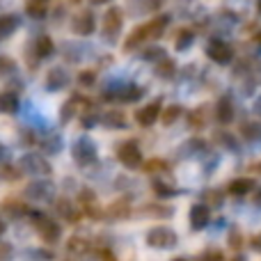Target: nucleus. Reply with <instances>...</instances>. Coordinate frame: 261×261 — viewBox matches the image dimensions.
Segmentation results:
<instances>
[{"instance_id":"obj_22","label":"nucleus","mask_w":261,"mask_h":261,"mask_svg":"<svg viewBox=\"0 0 261 261\" xmlns=\"http://www.w3.org/2000/svg\"><path fill=\"white\" fill-rule=\"evenodd\" d=\"M165 25H167V18H165V16H158V18H153V21L144 23V28H147V35H149V37H153V39L163 35Z\"/></svg>"},{"instance_id":"obj_32","label":"nucleus","mask_w":261,"mask_h":261,"mask_svg":"<svg viewBox=\"0 0 261 261\" xmlns=\"http://www.w3.org/2000/svg\"><path fill=\"white\" fill-rule=\"evenodd\" d=\"M144 170L149 172V174H156V172H165L167 170V165H165V161H149L147 165H144Z\"/></svg>"},{"instance_id":"obj_18","label":"nucleus","mask_w":261,"mask_h":261,"mask_svg":"<svg viewBox=\"0 0 261 261\" xmlns=\"http://www.w3.org/2000/svg\"><path fill=\"white\" fill-rule=\"evenodd\" d=\"M16 28H18L16 14H3V16H0V37H9Z\"/></svg>"},{"instance_id":"obj_44","label":"nucleus","mask_w":261,"mask_h":261,"mask_svg":"<svg viewBox=\"0 0 261 261\" xmlns=\"http://www.w3.org/2000/svg\"><path fill=\"white\" fill-rule=\"evenodd\" d=\"M5 229H7V227H5V220H3V218H0V236L5 234Z\"/></svg>"},{"instance_id":"obj_8","label":"nucleus","mask_w":261,"mask_h":261,"mask_svg":"<svg viewBox=\"0 0 261 261\" xmlns=\"http://www.w3.org/2000/svg\"><path fill=\"white\" fill-rule=\"evenodd\" d=\"M53 195H55V188L48 181H32L25 188V197L35 199V202H50Z\"/></svg>"},{"instance_id":"obj_29","label":"nucleus","mask_w":261,"mask_h":261,"mask_svg":"<svg viewBox=\"0 0 261 261\" xmlns=\"http://www.w3.org/2000/svg\"><path fill=\"white\" fill-rule=\"evenodd\" d=\"M142 96V90L138 85H128L124 87V92H119V101H138Z\"/></svg>"},{"instance_id":"obj_3","label":"nucleus","mask_w":261,"mask_h":261,"mask_svg":"<svg viewBox=\"0 0 261 261\" xmlns=\"http://www.w3.org/2000/svg\"><path fill=\"white\" fill-rule=\"evenodd\" d=\"M18 170L25 172V174H32V176H48L53 172L50 163L46 161L44 156L39 153H25V156L18 161Z\"/></svg>"},{"instance_id":"obj_43","label":"nucleus","mask_w":261,"mask_h":261,"mask_svg":"<svg viewBox=\"0 0 261 261\" xmlns=\"http://www.w3.org/2000/svg\"><path fill=\"white\" fill-rule=\"evenodd\" d=\"M254 204H257V206L261 208V190H259V193H257V195H254Z\"/></svg>"},{"instance_id":"obj_19","label":"nucleus","mask_w":261,"mask_h":261,"mask_svg":"<svg viewBox=\"0 0 261 261\" xmlns=\"http://www.w3.org/2000/svg\"><path fill=\"white\" fill-rule=\"evenodd\" d=\"M41 147H44L46 153H60L62 151V138L58 133H50L41 140Z\"/></svg>"},{"instance_id":"obj_34","label":"nucleus","mask_w":261,"mask_h":261,"mask_svg":"<svg viewBox=\"0 0 261 261\" xmlns=\"http://www.w3.org/2000/svg\"><path fill=\"white\" fill-rule=\"evenodd\" d=\"M231 115H234V113H231V106L227 103V101H222L220 110H218V119H220V122H229Z\"/></svg>"},{"instance_id":"obj_16","label":"nucleus","mask_w":261,"mask_h":261,"mask_svg":"<svg viewBox=\"0 0 261 261\" xmlns=\"http://www.w3.org/2000/svg\"><path fill=\"white\" fill-rule=\"evenodd\" d=\"M55 211H58L60 216H62L64 220H69V222H76L78 218H81V213L73 208V204L69 202V199H58V202H55Z\"/></svg>"},{"instance_id":"obj_13","label":"nucleus","mask_w":261,"mask_h":261,"mask_svg":"<svg viewBox=\"0 0 261 261\" xmlns=\"http://www.w3.org/2000/svg\"><path fill=\"white\" fill-rule=\"evenodd\" d=\"M208 58L216 60L218 64H225L231 60V48L227 44H222V41H213V44L208 46Z\"/></svg>"},{"instance_id":"obj_10","label":"nucleus","mask_w":261,"mask_h":261,"mask_svg":"<svg viewBox=\"0 0 261 261\" xmlns=\"http://www.w3.org/2000/svg\"><path fill=\"white\" fill-rule=\"evenodd\" d=\"M161 117V103H147L144 108H140L138 113H135V122L140 124V126H151L156 119Z\"/></svg>"},{"instance_id":"obj_17","label":"nucleus","mask_w":261,"mask_h":261,"mask_svg":"<svg viewBox=\"0 0 261 261\" xmlns=\"http://www.w3.org/2000/svg\"><path fill=\"white\" fill-rule=\"evenodd\" d=\"M81 199H83V206H85L87 216H92V218H101V216H103V213L99 211V206H96V195L94 193H90V190H83Z\"/></svg>"},{"instance_id":"obj_30","label":"nucleus","mask_w":261,"mask_h":261,"mask_svg":"<svg viewBox=\"0 0 261 261\" xmlns=\"http://www.w3.org/2000/svg\"><path fill=\"white\" fill-rule=\"evenodd\" d=\"M197 261H225V252L218 250V248H208V250H204V252L199 254Z\"/></svg>"},{"instance_id":"obj_23","label":"nucleus","mask_w":261,"mask_h":261,"mask_svg":"<svg viewBox=\"0 0 261 261\" xmlns=\"http://www.w3.org/2000/svg\"><path fill=\"white\" fill-rule=\"evenodd\" d=\"M144 39H149L147 28L140 25V28H135V30L128 35V39H126V44H124V46H126V48H135V46H140Z\"/></svg>"},{"instance_id":"obj_7","label":"nucleus","mask_w":261,"mask_h":261,"mask_svg":"<svg viewBox=\"0 0 261 261\" xmlns=\"http://www.w3.org/2000/svg\"><path fill=\"white\" fill-rule=\"evenodd\" d=\"M188 220H190V227H193L195 231L206 229L208 222H211V208H208L206 204H193V206H190V213H188Z\"/></svg>"},{"instance_id":"obj_11","label":"nucleus","mask_w":261,"mask_h":261,"mask_svg":"<svg viewBox=\"0 0 261 261\" xmlns=\"http://www.w3.org/2000/svg\"><path fill=\"white\" fill-rule=\"evenodd\" d=\"M69 73L64 71L62 67H55L48 71V76H46V87H48L50 92H58V90H64V87L69 85Z\"/></svg>"},{"instance_id":"obj_42","label":"nucleus","mask_w":261,"mask_h":261,"mask_svg":"<svg viewBox=\"0 0 261 261\" xmlns=\"http://www.w3.org/2000/svg\"><path fill=\"white\" fill-rule=\"evenodd\" d=\"M5 158H7V149H5L3 142H0V161H5Z\"/></svg>"},{"instance_id":"obj_21","label":"nucleus","mask_w":261,"mask_h":261,"mask_svg":"<svg viewBox=\"0 0 261 261\" xmlns=\"http://www.w3.org/2000/svg\"><path fill=\"white\" fill-rule=\"evenodd\" d=\"M103 124L108 128H126V117L117 110H110L108 115H103Z\"/></svg>"},{"instance_id":"obj_38","label":"nucleus","mask_w":261,"mask_h":261,"mask_svg":"<svg viewBox=\"0 0 261 261\" xmlns=\"http://www.w3.org/2000/svg\"><path fill=\"white\" fill-rule=\"evenodd\" d=\"M14 62L9 58H0V73H12L14 71Z\"/></svg>"},{"instance_id":"obj_39","label":"nucleus","mask_w":261,"mask_h":261,"mask_svg":"<svg viewBox=\"0 0 261 261\" xmlns=\"http://www.w3.org/2000/svg\"><path fill=\"white\" fill-rule=\"evenodd\" d=\"M96 122H99L96 115H85V117H83V128H94Z\"/></svg>"},{"instance_id":"obj_4","label":"nucleus","mask_w":261,"mask_h":261,"mask_svg":"<svg viewBox=\"0 0 261 261\" xmlns=\"http://www.w3.org/2000/svg\"><path fill=\"white\" fill-rule=\"evenodd\" d=\"M71 156H73V161H76L78 165L87 167V165H92V163H96L99 151H96V144L92 142L90 138H81V140H76V142H73Z\"/></svg>"},{"instance_id":"obj_5","label":"nucleus","mask_w":261,"mask_h":261,"mask_svg":"<svg viewBox=\"0 0 261 261\" xmlns=\"http://www.w3.org/2000/svg\"><path fill=\"white\" fill-rule=\"evenodd\" d=\"M117 158L124 167L128 170H138L142 165V151H140V144L135 140H126L117 147Z\"/></svg>"},{"instance_id":"obj_37","label":"nucleus","mask_w":261,"mask_h":261,"mask_svg":"<svg viewBox=\"0 0 261 261\" xmlns=\"http://www.w3.org/2000/svg\"><path fill=\"white\" fill-rule=\"evenodd\" d=\"M94 81H96V73L94 71H83L81 73V85H94Z\"/></svg>"},{"instance_id":"obj_35","label":"nucleus","mask_w":261,"mask_h":261,"mask_svg":"<svg viewBox=\"0 0 261 261\" xmlns=\"http://www.w3.org/2000/svg\"><path fill=\"white\" fill-rule=\"evenodd\" d=\"M14 257V250L9 243H0V261H9Z\"/></svg>"},{"instance_id":"obj_40","label":"nucleus","mask_w":261,"mask_h":261,"mask_svg":"<svg viewBox=\"0 0 261 261\" xmlns=\"http://www.w3.org/2000/svg\"><path fill=\"white\" fill-rule=\"evenodd\" d=\"M0 176H3V179H14V176H18V172H14L12 167H3V170H0Z\"/></svg>"},{"instance_id":"obj_15","label":"nucleus","mask_w":261,"mask_h":261,"mask_svg":"<svg viewBox=\"0 0 261 261\" xmlns=\"http://www.w3.org/2000/svg\"><path fill=\"white\" fill-rule=\"evenodd\" d=\"M18 110V96L16 92H0V113L3 115H12Z\"/></svg>"},{"instance_id":"obj_2","label":"nucleus","mask_w":261,"mask_h":261,"mask_svg":"<svg viewBox=\"0 0 261 261\" xmlns=\"http://www.w3.org/2000/svg\"><path fill=\"white\" fill-rule=\"evenodd\" d=\"M147 245L153 250H172L179 245V236L170 227H153L147 231Z\"/></svg>"},{"instance_id":"obj_26","label":"nucleus","mask_w":261,"mask_h":261,"mask_svg":"<svg viewBox=\"0 0 261 261\" xmlns=\"http://www.w3.org/2000/svg\"><path fill=\"white\" fill-rule=\"evenodd\" d=\"M78 101H81V99L76 96V99H69L67 103L62 106V113H60V119H62V124H67L69 119H71L73 115H76V106H78Z\"/></svg>"},{"instance_id":"obj_20","label":"nucleus","mask_w":261,"mask_h":261,"mask_svg":"<svg viewBox=\"0 0 261 261\" xmlns=\"http://www.w3.org/2000/svg\"><path fill=\"white\" fill-rule=\"evenodd\" d=\"M53 50H55V46H53V39H50V37L44 35L35 41V53L39 55V58H48Z\"/></svg>"},{"instance_id":"obj_28","label":"nucleus","mask_w":261,"mask_h":261,"mask_svg":"<svg viewBox=\"0 0 261 261\" xmlns=\"http://www.w3.org/2000/svg\"><path fill=\"white\" fill-rule=\"evenodd\" d=\"M179 115H181V108H179V106H170V108L163 110L161 119H163V124H165V126H170V124H174L176 119H179Z\"/></svg>"},{"instance_id":"obj_46","label":"nucleus","mask_w":261,"mask_h":261,"mask_svg":"<svg viewBox=\"0 0 261 261\" xmlns=\"http://www.w3.org/2000/svg\"><path fill=\"white\" fill-rule=\"evenodd\" d=\"M90 3H94V5H101V3H108V0H90Z\"/></svg>"},{"instance_id":"obj_25","label":"nucleus","mask_w":261,"mask_h":261,"mask_svg":"<svg viewBox=\"0 0 261 261\" xmlns=\"http://www.w3.org/2000/svg\"><path fill=\"white\" fill-rule=\"evenodd\" d=\"M128 216V202L126 199H122V202H115L113 206L108 208V218H115V220H119V218H126Z\"/></svg>"},{"instance_id":"obj_14","label":"nucleus","mask_w":261,"mask_h":261,"mask_svg":"<svg viewBox=\"0 0 261 261\" xmlns=\"http://www.w3.org/2000/svg\"><path fill=\"white\" fill-rule=\"evenodd\" d=\"M50 0H25V14L32 18H44L48 14Z\"/></svg>"},{"instance_id":"obj_41","label":"nucleus","mask_w":261,"mask_h":261,"mask_svg":"<svg viewBox=\"0 0 261 261\" xmlns=\"http://www.w3.org/2000/svg\"><path fill=\"white\" fill-rule=\"evenodd\" d=\"M250 245H252V250H254V252H261V234L252 236V239H250Z\"/></svg>"},{"instance_id":"obj_1","label":"nucleus","mask_w":261,"mask_h":261,"mask_svg":"<svg viewBox=\"0 0 261 261\" xmlns=\"http://www.w3.org/2000/svg\"><path fill=\"white\" fill-rule=\"evenodd\" d=\"M30 218H32V225H35V231L39 234V239L44 241L46 245H55L62 239V227L50 216H46V213H41V211H30Z\"/></svg>"},{"instance_id":"obj_45","label":"nucleus","mask_w":261,"mask_h":261,"mask_svg":"<svg viewBox=\"0 0 261 261\" xmlns=\"http://www.w3.org/2000/svg\"><path fill=\"white\" fill-rule=\"evenodd\" d=\"M231 261H248V259H245V257H243V254H236V257H234V259H231Z\"/></svg>"},{"instance_id":"obj_31","label":"nucleus","mask_w":261,"mask_h":261,"mask_svg":"<svg viewBox=\"0 0 261 261\" xmlns=\"http://www.w3.org/2000/svg\"><path fill=\"white\" fill-rule=\"evenodd\" d=\"M25 257L30 261H50L53 259V252H48V250H28Z\"/></svg>"},{"instance_id":"obj_9","label":"nucleus","mask_w":261,"mask_h":261,"mask_svg":"<svg viewBox=\"0 0 261 261\" xmlns=\"http://www.w3.org/2000/svg\"><path fill=\"white\" fill-rule=\"evenodd\" d=\"M71 28H73V32H76V35H81V37L92 35V32H94V28H96L94 14H92V12H78L76 16H73V21H71Z\"/></svg>"},{"instance_id":"obj_47","label":"nucleus","mask_w":261,"mask_h":261,"mask_svg":"<svg viewBox=\"0 0 261 261\" xmlns=\"http://www.w3.org/2000/svg\"><path fill=\"white\" fill-rule=\"evenodd\" d=\"M172 261H188L186 257H176V259H172Z\"/></svg>"},{"instance_id":"obj_6","label":"nucleus","mask_w":261,"mask_h":261,"mask_svg":"<svg viewBox=\"0 0 261 261\" xmlns=\"http://www.w3.org/2000/svg\"><path fill=\"white\" fill-rule=\"evenodd\" d=\"M122 23H124V16H122V9L119 7H110L108 12L103 14V35L106 39H115L122 30Z\"/></svg>"},{"instance_id":"obj_36","label":"nucleus","mask_w":261,"mask_h":261,"mask_svg":"<svg viewBox=\"0 0 261 261\" xmlns=\"http://www.w3.org/2000/svg\"><path fill=\"white\" fill-rule=\"evenodd\" d=\"M179 39H176V48H186V46H188L190 44V41H193V35H190V32H179Z\"/></svg>"},{"instance_id":"obj_27","label":"nucleus","mask_w":261,"mask_h":261,"mask_svg":"<svg viewBox=\"0 0 261 261\" xmlns=\"http://www.w3.org/2000/svg\"><path fill=\"white\" fill-rule=\"evenodd\" d=\"M153 193H156L158 197H174V195H179V190L163 184V181H153Z\"/></svg>"},{"instance_id":"obj_12","label":"nucleus","mask_w":261,"mask_h":261,"mask_svg":"<svg viewBox=\"0 0 261 261\" xmlns=\"http://www.w3.org/2000/svg\"><path fill=\"white\" fill-rule=\"evenodd\" d=\"M254 179H250V176H241V179H234L229 186H227V193L234 195V197H245L248 193H252L254 190Z\"/></svg>"},{"instance_id":"obj_33","label":"nucleus","mask_w":261,"mask_h":261,"mask_svg":"<svg viewBox=\"0 0 261 261\" xmlns=\"http://www.w3.org/2000/svg\"><path fill=\"white\" fill-rule=\"evenodd\" d=\"M85 241H83V239H78V236H76V239H71V241H69V245H67V248H69V252H78V254H81V252H85Z\"/></svg>"},{"instance_id":"obj_24","label":"nucleus","mask_w":261,"mask_h":261,"mask_svg":"<svg viewBox=\"0 0 261 261\" xmlns=\"http://www.w3.org/2000/svg\"><path fill=\"white\" fill-rule=\"evenodd\" d=\"M142 216H153V218H170L174 216V208L170 206H156V204H149L142 208Z\"/></svg>"}]
</instances>
